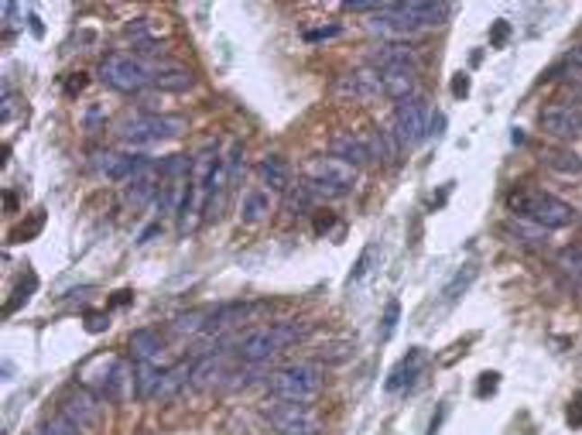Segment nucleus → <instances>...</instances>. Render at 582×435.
Segmentation results:
<instances>
[{"label":"nucleus","instance_id":"obj_38","mask_svg":"<svg viewBox=\"0 0 582 435\" xmlns=\"http://www.w3.org/2000/svg\"><path fill=\"white\" fill-rule=\"evenodd\" d=\"M496 384H500V374H494V370H490V374H483V381L477 384V394H479V398H487V394H494V391H496Z\"/></svg>","mask_w":582,"mask_h":435},{"label":"nucleus","instance_id":"obj_30","mask_svg":"<svg viewBox=\"0 0 582 435\" xmlns=\"http://www.w3.org/2000/svg\"><path fill=\"white\" fill-rule=\"evenodd\" d=\"M545 165L559 175H582V158L576 151H551L545 155Z\"/></svg>","mask_w":582,"mask_h":435},{"label":"nucleus","instance_id":"obj_9","mask_svg":"<svg viewBox=\"0 0 582 435\" xmlns=\"http://www.w3.org/2000/svg\"><path fill=\"white\" fill-rule=\"evenodd\" d=\"M186 131L182 117H161V113H137L120 127L123 140L131 144H154V140H171Z\"/></svg>","mask_w":582,"mask_h":435},{"label":"nucleus","instance_id":"obj_24","mask_svg":"<svg viewBox=\"0 0 582 435\" xmlns=\"http://www.w3.org/2000/svg\"><path fill=\"white\" fill-rule=\"evenodd\" d=\"M223 377H226L223 357L220 353H209V357H199V360H196L192 387H196V391H205V387H213V384H223Z\"/></svg>","mask_w":582,"mask_h":435},{"label":"nucleus","instance_id":"obj_36","mask_svg":"<svg viewBox=\"0 0 582 435\" xmlns=\"http://www.w3.org/2000/svg\"><path fill=\"white\" fill-rule=\"evenodd\" d=\"M34 288H38V278H34V275H28V278L21 281V285H17V295L11 298V302H7V313H14L17 305H21V302H28V298H32V292Z\"/></svg>","mask_w":582,"mask_h":435},{"label":"nucleus","instance_id":"obj_46","mask_svg":"<svg viewBox=\"0 0 582 435\" xmlns=\"http://www.w3.org/2000/svg\"><path fill=\"white\" fill-rule=\"evenodd\" d=\"M568 62H572V66H579V69H582V45H576V49L568 52Z\"/></svg>","mask_w":582,"mask_h":435},{"label":"nucleus","instance_id":"obj_6","mask_svg":"<svg viewBox=\"0 0 582 435\" xmlns=\"http://www.w3.org/2000/svg\"><path fill=\"white\" fill-rule=\"evenodd\" d=\"M100 79L117 93H141L151 86V69L131 55H106L100 62Z\"/></svg>","mask_w":582,"mask_h":435},{"label":"nucleus","instance_id":"obj_16","mask_svg":"<svg viewBox=\"0 0 582 435\" xmlns=\"http://www.w3.org/2000/svg\"><path fill=\"white\" fill-rule=\"evenodd\" d=\"M257 186L268 192H288L291 189V172H288V161L281 155H264L257 161Z\"/></svg>","mask_w":582,"mask_h":435},{"label":"nucleus","instance_id":"obj_20","mask_svg":"<svg viewBox=\"0 0 582 435\" xmlns=\"http://www.w3.org/2000/svg\"><path fill=\"white\" fill-rule=\"evenodd\" d=\"M380 76V93L384 96H391V100H397V104H405V100H411L414 96V69H384L377 72Z\"/></svg>","mask_w":582,"mask_h":435},{"label":"nucleus","instance_id":"obj_18","mask_svg":"<svg viewBox=\"0 0 582 435\" xmlns=\"http://www.w3.org/2000/svg\"><path fill=\"white\" fill-rule=\"evenodd\" d=\"M422 367H425V349H422V347H411L408 353H405V357H401V360L394 364V370L387 374V384H384V387H387L391 394L405 391V387H408V384L414 381L418 374H422Z\"/></svg>","mask_w":582,"mask_h":435},{"label":"nucleus","instance_id":"obj_27","mask_svg":"<svg viewBox=\"0 0 582 435\" xmlns=\"http://www.w3.org/2000/svg\"><path fill=\"white\" fill-rule=\"evenodd\" d=\"M161 374L158 364H134V394L137 398H158V387H161Z\"/></svg>","mask_w":582,"mask_h":435},{"label":"nucleus","instance_id":"obj_17","mask_svg":"<svg viewBox=\"0 0 582 435\" xmlns=\"http://www.w3.org/2000/svg\"><path fill=\"white\" fill-rule=\"evenodd\" d=\"M397 11L414 24V28H435L445 24L452 7L449 4H428V0H408V4H397Z\"/></svg>","mask_w":582,"mask_h":435},{"label":"nucleus","instance_id":"obj_25","mask_svg":"<svg viewBox=\"0 0 582 435\" xmlns=\"http://www.w3.org/2000/svg\"><path fill=\"white\" fill-rule=\"evenodd\" d=\"M151 86L168 89V93H182V89L192 86V72L186 66H175V62H165L151 72Z\"/></svg>","mask_w":582,"mask_h":435},{"label":"nucleus","instance_id":"obj_5","mask_svg":"<svg viewBox=\"0 0 582 435\" xmlns=\"http://www.w3.org/2000/svg\"><path fill=\"white\" fill-rule=\"evenodd\" d=\"M319 387H323V370L315 364H288L268 377V391H271L274 401H298V404H305V401L319 394Z\"/></svg>","mask_w":582,"mask_h":435},{"label":"nucleus","instance_id":"obj_14","mask_svg":"<svg viewBox=\"0 0 582 435\" xmlns=\"http://www.w3.org/2000/svg\"><path fill=\"white\" fill-rule=\"evenodd\" d=\"M336 93L342 100H353V104H367L374 96H384L380 93V76L377 69H357V72H346L340 83H336Z\"/></svg>","mask_w":582,"mask_h":435},{"label":"nucleus","instance_id":"obj_21","mask_svg":"<svg viewBox=\"0 0 582 435\" xmlns=\"http://www.w3.org/2000/svg\"><path fill=\"white\" fill-rule=\"evenodd\" d=\"M363 138H367V148H370L374 161L394 165V161H397V155H401V140H397V134H394V131H387V127H370Z\"/></svg>","mask_w":582,"mask_h":435},{"label":"nucleus","instance_id":"obj_37","mask_svg":"<svg viewBox=\"0 0 582 435\" xmlns=\"http://www.w3.org/2000/svg\"><path fill=\"white\" fill-rule=\"evenodd\" d=\"M41 223H45V213L38 209V213H34V220L28 223V227H21V230H14V233H11V244H24L28 237H34V233L41 230Z\"/></svg>","mask_w":582,"mask_h":435},{"label":"nucleus","instance_id":"obj_1","mask_svg":"<svg viewBox=\"0 0 582 435\" xmlns=\"http://www.w3.org/2000/svg\"><path fill=\"white\" fill-rule=\"evenodd\" d=\"M223 165V155L216 144H205L199 155L192 158V178H188V192L186 203L178 209V233L188 237L205 223V213H209V192L216 182V172Z\"/></svg>","mask_w":582,"mask_h":435},{"label":"nucleus","instance_id":"obj_33","mask_svg":"<svg viewBox=\"0 0 582 435\" xmlns=\"http://www.w3.org/2000/svg\"><path fill=\"white\" fill-rule=\"evenodd\" d=\"M397 322H401V302L391 298V302H387V309H384V319H380L377 340H380V343H387V340L394 336V330H397Z\"/></svg>","mask_w":582,"mask_h":435},{"label":"nucleus","instance_id":"obj_8","mask_svg":"<svg viewBox=\"0 0 582 435\" xmlns=\"http://www.w3.org/2000/svg\"><path fill=\"white\" fill-rule=\"evenodd\" d=\"M428 123H432V110H428L425 96H411V100L397 104V110H394V134L401 140V148L422 144L432 134Z\"/></svg>","mask_w":582,"mask_h":435},{"label":"nucleus","instance_id":"obj_26","mask_svg":"<svg viewBox=\"0 0 582 435\" xmlns=\"http://www.w3.org/2000/svg\"><path fill=\"white\" fill-rule=\"evenodd\" d=\"M161 349H165V343H161V336L154 330H137L134 336H131L134 364H154V360L161 357Z\"/></svg>","mask_w":582,"mask_h":435},{"label":"nucleus","instance_id":"obj_10","mask_svg":"<svg viewBox=\"0 0 582 435\" xmlns=\"http://www.w3.org/2000/svg\"><path fill=\"white\" fill-rule=\"evenodd\" d=\"M264 418L271 421L277 435H319V418L308 404L298 401H274L271 408H264Z\"/></svg>","mask_w":582,"mask_h":435},{"label":"nucleus","instance_id":"obj_41","mask_svg":"<svg viewBox=\"0 0 582 435\" xmlns=\"http://www.w3.org/2000/svg\"><path fill=\"white\" fill-rule=\"evenodd\" d=\"M106 326H110V322H106V313H86V330L89 332H103Z\"/></svg>","mask_w":582,"mask_h":435},{"label":"nucleus","instance_id":"obj_7","mask_svg":"<svg viewBox=\"0 0 582 435\" xmlns=\"http://www.w3.org/2000/svg\"><path fill=\"white\" fill-rule=\"evenodd\" d=\"M83 381L106 401H120L127 394V384L134 387V377H127V367L117 357H96L83 370Z\"/></svg>","mask_w":582,"mask_h":435},{"label":"nucleus","instance_id":"obj_44","mask_svg":"<svg viewBox=\"0 0 582 435\" xmlns=\"http://www.w3.org/2000/svg\"><path fill=\"white\" fill-rule=\"evenodd\" d=\"M568 421H572V425H582V391H579V398H576V412H568Z\"/></svg>","mask_w":582,"mask_h":435},{"label":"nucleus","instance_id":"obj_39","mask_svg":"<svg viewBox=\"0 0 582 435\" xmlns=\"http://www.w3.org/2000/svg\"><path fill=\"white\" fill-rule=\"evenodd\" d=\"M507 35H511V24H507V21H496L494 32H490V45H494V49H500V45L507 41Z\"/></svg>","mask_w":582,"mask_h":435},{"label":"nucleus","instance_id":"obj_47","mask_svg":"<svg viewBox=\"0 0 582 435\" xmlns=\"http://www.w3.org/2000/svg\"><path fill=\"white\" fill-rule=\"evenodd\" d=\"M127 302H131V292H117V298H114V302H110V305H114V309H117V305H127Z\"/></svg>","mask_w":582,"mask_h":435},{"label":"nucleus","instance_id":"obj_31","mask_svg":"<svg viewBox=\"0 0 582 435\" xmlns=\"http://www.w3.org/2000/svg\"><path fill=\"white\" fill-rule=\"evenodd\" d=\"M209 326V313H188V315H178L175 322H171V332H178V336H196V332H205Z\"/></svg>","mask_w":582,"mask_h":435},{"label":"nucleus","instance_id":"obj_13","mask_svg":"<svg viewBox=\"0 0 582 435\" xmlns=\"http://www.w3.org/2000/svg\"><path fill=\"white\" fill-rule=\"evenodd\" d=\"M151 158L148 155H123V151H100L96 155V172L103 178H110V182H131L144 165H148Z\"/></svg>","mask_w":582,"mask_h":435},{"label":"nucleus","instance_id":"obj_12","mask_svg":"<svg viewBox=\"0 0 582 435\" xmlns=\"http://www.w3.org/2000/svg\"><path fill=\"white\" fill-rule=\"evenodd\" d=\"M59 404H62V418H68L79 432L93 429L100 421V404H96V394L89 387H68Z\"/></svg>","mask_w":582,"mask_h":435},{"label":"nucleus","instance_id":"obj_40","mask_svg":"<svg viewBox=\"0 0 582 435\" xmlns=\"http://www.w3.org/2000/svg\"><path fill=\"white\" fill-rule=\"evenodd\" d=\"M370 258H374V247H367L363 254H359L357 267H353V275H350V281H359L363 275H367V267H370Z\"/></svg>","mask_w":582,"mask_h":435},{"label":"nucleus","instance_id":"obj_2","mask_svg":"<svg viewBox=\"0 0 582 435\" xmlns=\"http://www.w3.org/2000/svg\"><path fill=\"white\" fill-rule=\"evenodd\" d=\"M507 209H511L517 220H528V223H534V227H541V230H565L579 220L576 209L545 189L511 192V195H507Z\"/></svg>","mask_w":582,"mask_h":435},{"label":"nucleus","instance_id":"obj_11","mask_svg":"<svg viewBox=\"0 0 582 435\" xmlns=\"http://www.w3.org/2000/svg\"><path fill=\"white\" fill-rule=\"evenodd\" d=\"M538 127L559 140H572L582 134V106L572 104H551L538 113Z\"/></svg>","mask_w":582,"mask_h":435},{"label":"nucleus","instance_id":"obj_4","mask_svg":"<svg viewBox=\"0 0 582 435\" xmlns=\"http://www.w3.org/2000/svg\"><path fill=\"white\" fill-rule=\"evenodd\" d=\"M305 186L315 192V199H342L357 186V168L340 158H312L305 165Z\"/></svg>","mask_w":582,"mask_h":435},{"label":"nucleus","instance_id":"obj_15","mask_svg":"<svg viewBox=\"0 0 582 435\" xmlns=\"http://www.w3.org/2000/svg\"><path fill=\"white\" fill-rule=\"evenodd\" d=\"M329 155L346 161V165H353V168H363V165L374 161L370 148H367V138H363V134H353V131L332 134V138H329Z\"/></svg>","mask_w":582,"mask_h":435},{"label":"nucleus","instance_id":"obj_34","mask_svg":"<svg viewBox=\"0 0 582 435\" xmlns=\"http://www.w3.org/2000/svg\"><path fill=\"white\" fill-rule=\"evenodd\" d=\"M312 206H315V192L308 189L305 182L291 186V189H288V209H291V213H308Z\"/></svg>","mask_w":582,"mask_h":435},{"label":"nucleus","instance_id":"obj_35","mask_svg":"<svg viewBox=\"0 0 582 435\" xmlns=\"http://www.w3.org/2000/svg\"><path fill=\"white\" fill-rule=\"evenodd\" d=\"M38 435H83L68 418L55 415V418H45L41 425H38Z\"/></svg>","mask_w":582,"mask_h":435},{"label":"nucleus","instance_id":"obj_22","mask_svg":"<svg viewBox=\"0 0 582 435\" xmlns=\"http://www.w3.org/2000/svg\"><path fill=\"white\" fill-rule=\"evenodd\" d=\"M555 267H559V275L568 285V292H576L582 298V244L565 247L562 254L555 258Z\"/></svg>","mask_w":582,"mask_h":435},{"label":"nucleus","instance_id":"obj_3","mask_svg":"<svg viewBox=\"0 0 582 435\" xmlns=\"http://www.w3.org/2000/svg\"><path fill=\"white\" fill-rule=\"evenodd\" d=\"M302 326L298 322H274V326H260V330H250L247 336H240L237 353L243 364H264L271 360L274 353H281L285 347H291L298 336H302Z\"/></svg>","mask_w":582,"mask_h":435},{"label":"nucleus","instance_id":"obj_32","mask_svg":"<svg viewBox=\"0 0 582 435\" xmlns=\"http://www.w3.org/2000/svg\"><path fill=\"white\" fill-rule=\"evenodd\" d=\"M473 278H477V267H473V264H466V267H462V271H459V275H456V278H452V281H449V285H445L442 298H445V302H456V298H459L462 292H466V288L473 285Z\"/></svg>","mask_w":582,"mask_h":435},{"label":"nucleus","instance_id":"obj_23","mask_svg":"<svg viewBox=\"0 0 582 435\" xmlns=\"http://www.w3.org/2000/svg\"><path fill=\"white\" fill-rule=\"evenodd\" d=\"M268 213H271V192L268 189L254 186L240 195V220L243 223H260Z\"/></svg>","mask_w":582,"mask_h":435},{"label":"nucleus","instance_id":"obj_19","mask_svg":"<svg viewBox=\"0 0 582 435\" xmlns=\"http://www.w3.org/2000/svg\"><path fill=\"white\" fill-rule=\"evenodd\" d=\"M377 72L384 69H414V49L405 45V41H391V45H380L374 55H370Z\"/></svg>","mask_w":582,"mask_h":435},{"label":"nucleus","instance_id":"obj_45","mask_svg":"<svg viewBox=\"0 0 582 435\" xmlns=\"http://www.w3.org/2000/svg\"><path fill=\"white\" fill-rule=\"evenodd\" d=\"M83 86H86V76H79V79H72V83H68L66 93H68V96H72V93H79V89H83Z\"/></svg>","mask_w":582,"mask_h":435},{"label":"nucleus","instance_id":"obj_42","mask_svg":"<svg viewBox=\"0 0 582 435\" xmlns=\"http://www.w3.org/2000/svg\"><path fill=\"white\" fill-rule=\"evenodd\" d=\"M340 35V28L336 24H329V28H315V32H305V41H325V38H336Z\"/></svg>","mask_w":582,"mask_h":435},{"label":"nucleus","instance_id":"obj_28","mask_svg":"<svg viewBox=\"0 0 582 435\" xmlns=\"http://www.w3.org/2000/svg\"><path fill=\"white\" fill-rule=\"evenodd\" d=\"M192 370H196V364H188V360H182V364L168 367L165 374H161V387H158V398H171L182 384H192Z\"/></svg>","mask_w":582,"mask_h":435},{"label":"nucleus","instance_id":"obj_29","mask_svg":"<svg viewBox=\"0 0 582 435\" xmlns=\"http://www.w3.org/2000/svg\"><path fill=\"white\" fill-rule=\"evenodd\" d=\"M507 233L514 237V244H524V247H541V240H545L548 230L534 227V223H528V220H517V223H511L507 227Z\"/></svg>","mask_w":582,"mask_h":435},{"label":"nucleus","instance_id":"obj_43","mask_svg":"<svg viewBox=\"0 0 582 435\" xmlns=\"http://www.w3.org/2000/svg\"><path fill=\"white\" fill-rule=\"evenodd\" d=\"M452 93H456V96H466V93H469V76H466V72H459V76L452 79Z\"/></svg>","mask_w":582,"mask_h":435}]
</instances>
